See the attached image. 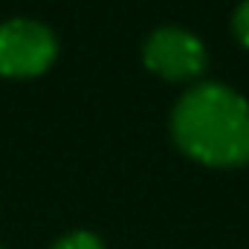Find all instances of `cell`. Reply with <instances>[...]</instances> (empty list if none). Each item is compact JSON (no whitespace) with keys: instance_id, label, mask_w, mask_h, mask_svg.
<instances>
[{"instance_id":"1","label":"cell","mask_w":249,"mask_h":249,"mask_svg":"<svg viewBox=\"0 0 249 249\" xmlns=\"http://www.w3.org/2000/svg\"><path fill=\"white\" fill-rule=\"evenodd\" d=\"M174 142L206 165L249 162V102L226 84L200 81L171 110Z\"/></svg>"},{"instance_id":"2","label":"cell","mask_w":249,"mask_h":249,"mask_svg":"<svg viewBox=\"0 0 249 249\" xmlns=\"http://www.w3.org/2000/svg\"><path fill=\"white\" fill-rule=\"evenodd\" d=\"M58 55L55 32L29 18H12L0 23V75L35 78L47 72Z\"/></svg>"},{"instance_id":"3","label":"cell","mask_w":249,"mask_h":249,"mask_svg":"<svg viewBox=\"0 0 249 249\" xmlns=\"http://www.w3.org/2000/svg\"><path fill=\"white\" fill-rule=\"evenodd\" d=\"M142 61L148 70L160 72L171 81L197 78L206 70V47L203 41L183 26H157L142 44Z\"/></svg>"},{"instance_id":"4","label":"cell","mask_w":249,"mask_h":249,"mask_svg":"<svg viewBox=\"0 0 249 249\" xmlns=\"http://www.w3.org/2000/svg\"><path fill=\"white\" fill-rule=\"evenodd\" d=\"M50 249H105V244H102V238H99V235L78 229V232H70V235L58 238Z\"/></svg>"},{"instance_id":"5","label":"cell","mask_w":249,"mask_h":249,"mask_svg":"<svg viewBox=\"0 0 249 249\" xmlns=\"http://www.w3.org/2000/svg\"><path fill=\"white\" fill-rule=\"evenodd\" d=\"M232 29H235V35H238V41L249 47V0H241V6L235 9V15H232Z\"/></svg>"}]
</instances>
